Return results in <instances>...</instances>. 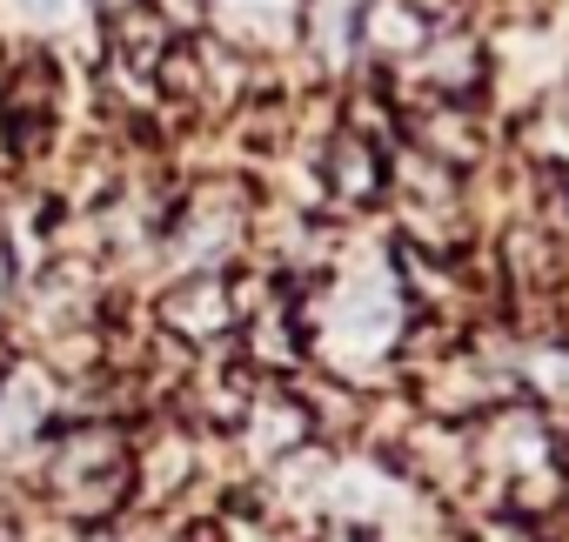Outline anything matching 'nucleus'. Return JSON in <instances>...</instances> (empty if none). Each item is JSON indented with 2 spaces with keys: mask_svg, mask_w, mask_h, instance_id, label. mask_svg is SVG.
<instances>
[{
  "mask_svg": "<svg viewBox=\"0 0 569 542\" xmlns=\"http://www.w3.org/2000/svg\"><path fill=\"white\" fill-rule=\"evenodd\" d=\"M529 154L569 174V94H549V101L529 114Z\"/></svg>",
  "mask_w": 569,
  "mask_h": 542,
  "instance_id": "1",
  "label": "nucleus"
},
{
  "mask_svg": "<svg viewBox=\"0 0 569 542\" xmlns=\"http://www.w3.org/2000/svg\"><path fill=\"white\" fill-rule=\"evenodd\" d=\"M28 8H34V14H61V8H68V0H28Z\"/></svg>",
  "mask_w": 569,
  "mask_h": 542,
  "instance_id": "2",
  "label": "nucleus"
}]
</instances>
